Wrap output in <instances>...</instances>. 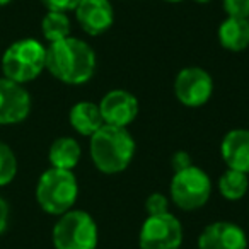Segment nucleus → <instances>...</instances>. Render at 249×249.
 <instances>
[{
  "label": "nucleus",
  "mask_w": 249,
  "mask_h": 249,
  "mask_svg": "<svg viewBox=\"0 0 249 249\" xmlns=\"http://www.w3.org/2000/svg\"><path fill=\"white\" fill-rule=\"evenodd\" d=\"M96 53L84 39L63 38L50 43L46 48V70L60 82L69 86H82L92 79L96 72Z\"/></svg>",
  "instance_id": "nucleus-1"
},
{
  "label": "nucleus",
  "mask_w": 249,
  "mask_h": 249,
  "mask_svg": "<svg viewBox=\"0 0 249 249\" xmlns=\"http://www.w3.org/2000/svg\"><path fill=\"white\" fill-rule=\"evenodd\" d=\"M90 159L97 171L104 174L123 173L135 156V140L128 128L103 124L89 143Z\"/></svg>",
  "instance_id": "nucleus-2"
},
{
  "label": "nucleus",
  "mask_w": 249,
  "mask_h": 249,
  "mask_svg": "<svg viewBox=\"0 0 249 249\" xmlns=\"http://www.w3.org/2000/svg\"><path fill=\"white\" fill-rule=\"evenodd\" d=\"M79 196V183L72 171L50 167L36 184V201L50 215H63L72 210Z\"/></svg>",
  "instance_id": "nucleus-3"
},
{
  "label": "nucleus",
  "mask_w": 249,
  "mask_h": 249,
  "mask_svg": "<svg viewBox=\"0 0 249 249\" xmlns=\"http://www.w3.org/2000/svg\"><path fill=\"white\" fill-rule=\"evenodd\" d=\"M46 69V48L33 38L12 43L2 56V72L5 79L26 84L41 75Z\"/></svg>",
  "instance_id": "nucleus-4"
},
{
  "label": "nucleus",
  "mask_w": 249,
  "mask_h": 249,
  "mask_svg": "<svg viewBox=\"0 0 249 249\" xmlns=\"http://www.w3.org/2000/svg\"><path fill=\"white\" fill-rule=\"evenodd\" d=\"M52 239L55 249H96L99 231L92 215L72 208L60 215L53 225Z\"/></svg>",
  "instance_id": "nucleus-5"
},
{
  "label": "nucleus",
  "mask_w": 249,
  "mask_h": 249,
  "mask_svg": "<svg viewBox=\"0 0 249 249\" xmlns=\"http://www.w3.org/2000/svg\"><path fill=\"white\" fill-rule=\"evenodd\" d=\"M212 195V181L203 169L188 166L176 171L171 179V200L178 208L193 212L201 208Z\"/></svg>",
  "instance_id": "nucleus-6"
},
{
  "label": "nucleus",
  "mask_w": 249,
  "mask_h": 249,
  "mask_svg": "<svg viewBox=\"0 0 249 249\" xmlns=\"http://www.w3.org/2000/svg\"><path fill=\"white\" fill-rule=\"evenodd\" d=\"M183 244V225L171 212L149 215L139 234L140 249H179Z\"/></svg>",
  "instance_id": "nucleus-7"
},
{
  "label": "nucleus",
  "mask_w": 249,
  "mask_h": 249,
  "mask_svg": "<svg viewBox=\"0 0 249 249\" xmlns=\"http://www.w3.org/2000/svg\"><path fill=\"white\" fill-rule=\"evenodd\" d=\"M174 94L184 106L200 107L207 104L213 94V79L201 67H186L176 75Z\"/></svg>",
  "instance_id": "nucleus-8"
},
{
  "label": "nucleus",
  "mask_w": 249,
  "mask_h": 249,
  "mask_svg": "<svg viewBox=\"0 0 249 249\" xmlns=\"http://www.w3.org/2000/svg\"><path fill=\"white\" fill-rule=\"evenodd\" d=\"M31 113V96L22 84L0 79V124H16Z\"/></svg>",
  "instance_id": "nucleus-9"
},
{
  "label": "nucleus",
  "mask_w": 249,
  "mask_h": 249,
  "mask_svg": "<svg viewBox=\"0 0 249 249\" xmlns=\"http://www.w3.org/2000/svg\"><path fill=\"white\" fill-rule=\"evenodd\" d=\"M99 109L104 124L126 128L130 123L135 121L137 114H139V101L128 90L113 89L103 96Z\"/></svg>",
  "instance_id": "nucleus-10"
},
{
  "label": "nucleus",
  "mask_w": 249,
  "mask_h": 249,
  "mask_svg": "<svg viewBox=\"0 0 249 249\" xmlns=\"http://www.w3.org/2000/svg\"><path fill=\"white\" fill-rule=\"evenodd\" d=\"M198 249H248V237L237 224L213 222L201 231Z\"/></svg>",
  "instance_id": "nucleus-11"
},
{
  "label": "nucleus",
  "mask_w": 249,
  "mask_h": 249,
  "mask_svg": "<svg viewBox=\"0 0 249 249\" xmlns=\"http://www.w3.org/2000/svg\"><path fill=\"white\" fill-rule=\"evenodd\" d=\"M75 18L89 36L104 35L114 22V11L109 0H80Z\"/></svg>",
  "instance_id": "nucleus-12"
},
{
  "label": "nucleus",
  "mask_w": 249,
  "mask_h": 249,
  "mask_svg": "<svg viewBox=\"0 0 249 249\" xmlns=\"http://www.w3.org/2000/svg\"><path fill=\"white\" fill-rule=\"evenodd\" d=\"M220 156L227 169L249 174V130L235 128L225 133L220 143Z\"/></svg>",
  "instance_id": "nucleus-13"
},
{
  "label": "nucleus",
  "mask_w": 249,
  "mask_h": 249,
  "mask_svg": "<svg viewBox=\"0 0 249 249\" xmlns=\"http://www.w3.org/2000/svg\"><path fill=\"white\" fill-rule=\"evenodd\" d=\"M69 121L79 135L89 137V139L104 124L99 104L89 103V101H80L73 104L69 113Z\"/></svg>",
  "instance_id": "nucleus-14"
},
{
  "label": "nucleus",
  "mask_w": 249,
  "mask_h": 249,
  "mask_svg": "<svg viewBox=\"0 0 249 249\" xmlns=\"http://www.w3.org/2000/svg\"><path fill=\"white\" fill-rule=\"evenodd\" d=\"M218 43L229 52H242L249 46V19L227 18L218 26Z\"/></svg>",
  "instance_id": "nucleus-15"
},
{
  "label": "nucleus",
  "mask_w": 249,
  "mask_h": 249,
  "mask_svg": "<svg viewBox=\"0 0 249 249\" xmlns=\"http://www.w3.org/2000/svg\"><path fill=\"white\" fill-rule=\"evenodd\" d=\"M82 150L75 139L72 137H60L52 143L48 152V159L52 167L56 169L73 171V167L79 164Z\"/></svg>",
  "instance_id": "nucleus-16"
},
{
  "label": "nucleus",
  "mask_w": 249,
  "mask_h": 249,
  "mask_svg": "<svg viewBox=\"0 0 249 249\" xmlns=\"http://www.w3.org/2000/svg\"><path fill=\"white\" fill-rule=\"evenodd\" d=\"M249 190V178L246 173L227 169L218 178V191L229 201H237L244 198Z\"/></svg>",
  "instance_id": "nucleus-17"
},
{
  "label": "nucleus",
  "mask_w": 249,
  "mask_h": 249,
  "mask_svg": "<svg viewBox=\"0 0 249 249\" xmlns=\"http://www.w3.org/2000/svg\"><path fill=\"white\" fill-rule=\"evenodd\" d=\"M70 19L65 12H53L48 11V14L41 21V31L46 41L55 43L63 38L70 36Z\"/></svg>",
  "instance_id": "nucleus-18"
},
{
  "label": "nucleus",
  "mask_w": 249,
  "mask_h": 249,
  "mask_svg": "<svg viewBox=\"0 0 249 249\" xmlns=\"http://www.w3.org/2000/svg\"><path fill=\"white\" fill-rule=\"evenodd\" d=\"M18 174V157L7 143L0 142V186H7Z\"/></svg>",
  "instance_id": "nucleus-19"
},
{
  "label": "nucleus",
  "mask_w": 249,
  "mask_h": 249,
  "mask_svg": "<svg viewBox=\"0 0 249 249\" xmlns=\"http://www.w3.org/2000/svg\"><path fill=\"white\" fill-rule=\"evenodd\" d=\"M222 7L229 18L249 19V0H222Z\"/></svg>",
  "instance_id": "nucleus-20"
},
{
  "label": "nucleus",
  "mask_w": 249,
  "mask_h": 249,
  "mask_svg": "<svg viewBox=\"0 0 249 249\" xmlns=\"http://www.w3.org/2000/svg\"><path fill=\"white\" fill-rule=\"evenodd\" d=\"M145 210L149 215H162L169 212V198L162 193H152L145 201Z\"/></svg>",
  "instance_id": "nucleus-21"
},
{
  "label": "nucleus",
  "mask_w": 249,
  "mask_h": 249,
  "mask_svg": "<svg viewBox=\"0 0 249 249\" xmlns=\"http://www.w3.org/2000/svg\"><path fill=\"white\" fill-rule=\"evenodd\" d=\"M41 4L45 5L48 11L53 12H70L75 11L77 5L80 4V0H41Z\"/></svg>",
  "instance_id": "nucleus-22"
},
{
  "label": "nucleus",
  "mask_w": 249,
  "mask_h": 249,
  "mask_svg": "<svg viewBox=\"0 0 249 249\" xmlns=\"http://www.w3.org/2000/svg\"><path fill=\"white\" fill-rule=\"evenodd\" d=\"M9 227V205L4 198L0 196V235L4 234Z\"/></svg>",
  "instance_id": "nucleus-23"
},
{
  "label": "nucleus",
  "mask_w": 249,
  "mask_h": 249,
  "mask_svg": "<svg viewBox=\"0 0 249 249\" xmlns=\"http://www.w3.org/2000/svg\"><path fill=\"white\" fill-rule=\"evenodd\" d=\"M191 166V159L190 156H188L186 152H176L173 156V167H174V173L176 171H181L184 169V167Z\"/></svg>",
  "instance_id": "nucleus-24"
},
{
  "label": "nucleus",
  "mask_w": 249,
  "mask_h": 249,
  "mask_svg": "<svg viewBox=\"0 0 249 249\" xmlns=\"http://www.w3.org/2000/svg\"><path fill=\"white\" fill-rule=\"evenodd\" d=\"M12 0H0V7H4V5H7V4H11Z\"/></svg>",
  "instance_id": "nucleus-25"
},
{
  "label": "nucleus",
  "mask_w": 249,
  "mask_h": 249,
  "mask_svg": "<svg viewBox=\"0 0 249 249\" xmlns=\"http://www.w3.org/2000/svg\"><path fill=\"white\" fill-rule=\"evenodd\" d=\"M195 2H198V4H208L210 0H195Z\"/></svg>",
  "instance_id": "nucleus-26"
},
{
  "label": "nucleus",
  "mask_w": 249,
  "mask_h": 249,
  "mask_svg": "<svg viewBox=\"0 0 249 249\" xmlns=\"http://www.w3.org/2000/svg\"><path fill=\"white\" fill-rule=\"evenodd\" d=\"M164 2H171V4H178V2H183V0H164Z\"/></svg>",
  "instance_id": "nucleus-27"
}]
</instances>
